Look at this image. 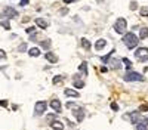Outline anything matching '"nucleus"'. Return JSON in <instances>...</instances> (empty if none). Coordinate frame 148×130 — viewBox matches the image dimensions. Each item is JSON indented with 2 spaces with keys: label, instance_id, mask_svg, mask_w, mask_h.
<instances>
[{
  "label": "nucleus",
  "instance_id": "obj_1",
  "mask_svg": "<svg viewBox=\"0 0 148 130\" xmlns=\"http://www.w3.org/2000/svg\"><path fill=\"white\" fill-rule=\"evenodd\" d=\"M123 43H125V46L127 47V49H135V47L138 46V43H139V39H138L136 34L126 33L125 35H123Z\"/></svg>",
  "mask_w": 148,
  "mask_h": 130
},
{
  "label": "nucleus",
  "instance_id": "obj_2",
  "mask_svg": "<svg viewBox=\"0 0 148 130\" xmlns=\"http://www.w3.org/2000/svg\"><path fill=\"white\" fill-rule=\"evenodd\" d=\"M126 30H127V22H126V19H125V18H119V19L116 21V24H114V31H116L117 34H125Z\"/></svg>",
  "mask_w": 148,
  "mask_h": 130
},
{
  "label": "nucleus",
  "instance_id": "obj_3",
  "mask_svg": "<svg viewBox=\"0 0 148 130\" xmlns=\"http://www.w3.org/2000/svg\"><path fill=\"white\" fill-rule=\"evenodd\" d=\"M135 56H136L138 61L141 62H147L148 61V47H139L135 52Z\"/></svg>",
  "mask_w": 148,
  "mask_h": 130
},
{
  "label": "nucleus",
  "instance_id": "obj_4",
  "mask_svg": "<svg viewBox=\"0 0 148 130\" xmlns=\"http://www.w3.org/2000/svg\"><path fill=\"white\" fill-rule=\"evenodd\" d=\"M47 108V102L46 101H39V102H36L34 105V114L39 117V115H43V112L46 111Z\"/></svg>",
  "mask_w": 148,
  "mask_h": 130
},
{
  "label": "nucleus",
  "instance_id": "obj_5",
  "mask_svg": "<svg viewBox=\"0 0 148 130\" xmlns=\"http://www.w3.org/2000/svg\"><path fill=\"white\" fill-rule=\"evenodd\" d=\"M144 77L139 73H135V71H129V73L125 76V81H142Z\"/></svg>",
  "mask_w": 148,
  "mask_h": 130
},
{
  "label": "nucleus",
  "instance_id": "obj_6",
  "mask_svg": "<svg viewBox=\"0 0 148 130\" xmlns=\"http://www.w3.org/2000/svg\"><path fill=\"white\" fill-rule=\"evenodd\" d=\"M125 118H127V120H130L133 124H138L141 121V114L138 111H135V112H130V115H125Z\"/></svg>",
  "mask_w": 148,
  "mask_h": 130
},
{
  "label": "nucleus",
  "instance_id": "obj_7",
  "mask_svg": "<svg viewBox=\"0 0 148 130\" xmlns=\"http://www.w3.org/2000/svg\"><path fill=\"white\" fill-rule=\"evenodd\" d=\"M5 16H8V18H15L16 15H18V12L14 9V7H10V6H8V7H5Z\"/></svg>",
  "mask_w": 148,
  "mask_h": 130
},
{
  "label": "nucleus",
  "instance_id": "obj_8",
  "mask_svg": "<svg viewBox=\"0 0 148 130\" xmlns=\"http://www.w3.org/2000/svg\"><path fill=\"white\" fill-rule=\"evenodd\" d=\"M49 105H51V108H52L53 111H56V112H61V108H62V105H61V102H59L58 99H52Z\"/></svg>",
  "mask_w": 148,
  "mask_h": 130
},
{
  "label": "nucleus",
  "instance_id": "obj_9",
  "mask_svg": "<svg viewBox=\"0 0 148 130\" xmlns=\"http://www.w3.org/2000/svg\"><path fill=\"white\" fill-rule=\"evenodd\" d=\"M45 58L47 59L49 62H52V64H55V62H58V56L53 53V52H46V55H45Z\"/></svg>",
  "mask_w": 148,
  "mask_h": 130
},
{
  "label": "nucleus",
  "instance_id": "obj_10",
  "mask_svg": "<svg viewBox=\"0 0 148 130\" xmlns=\"http://www.w3.org/2000/svg\"><path fill=\"white\" fill-rule=\"evenodd\" d=\"M74 115H76L77 121H83V118H84V111H83V108H77L76 111H74Z\"/></svg>",
  "mask_w": 148,
  "mask_h": 130
},
{
  "label": "nucleus",
  "instance_id": "obj_11",
  "mask_svg": "<svg viewBox=\"0 0 148 130\" xmlns=\"http://www.w3.org/2000/svg\"><path fill=\"white\" fill-rule=\"evenodd\" d=\"M105 44H107V40H104V39H99L96 43H95V49L96 50H102L104 47H105Z\"/></svg>",
  "mask_w": 148,
  "mask_h": 130
},
{
  "label": "nucleus",
  "instance_id": "obj_12",
  "mask_svg": "<svg viewBox=\"0 0 148 130\" xmlns=\"http://www.w3.org/2000/svg\"><path fill=\"white\" fill-rule=\"evenodd\" d=\"M36 24H37L40 28H47V25H49V22L45 21L43 18H36Z\"/></svg>",
  "mask_w": 148,
  "mask_h": 130
},
{
  "label": "nucleus",
  "instance_id": "obj_13",
  "mask_svg": "<svg viewBox=\"0 0 148 130\" xmlns=\"http://www.w3.org/2000/svg\"><path fill=\"white\" fill-rule=\"evenodd\" d=\"M83 86H84V81L83 80H79V76H74V87L82 89Z\"/></svg>",
  "mask_w": 148,
  "mask_h": 130
},
{
  "label": "nucleus",
  "instance_id": "obj_14",
  "mask_svg": "<svg viewBox=\"0 0 148 130\" xmlns=\"http://www.w3.org/2000/svg\"><path fill=\"white\" fill-rule=\"evenodd\" d=\"M110 65L113 67L114 69H120V68H121V61H119V59H111Z\"/></svg>",
  "mask_w": 148,
  "mask_h": 130
},
{
  "label": "nucleus",
  "instance_id": "obj_15",
  "mask_svg": "<svg viewBox=\"0 0 148 130\" xmlns=\"http://www.w3.org/2000/svg\"><path fill=\"white\" fill-rule=\"evenodd\" d=\"M51 127L53 130H64V124L61 123V121H52L51 123Z\"/></svg>",
  "mask_w": 148,
  "mask_h": 130
},
{
  "label": "nucleus",
  "instance_id": "obj_16",
  "mask_svg": "<svg viewBox=\"0 0 148 130\" xmlns=\"http://www.w3.org/2000/svg\"><path fill=\"white\" fill-rule=\"evenodd\" d=\"M65 96H73V98H79V93L76 90H73V89H65Z\"/></svg>",
  "mask_w": 148,
  "mask_h": 130
},
{
  "label": "nucleus",
  "instance_id": "obj_17",
  "mask_svg": "<svg viewBox=\"0 0 148 130\" xmlns=\"http://www.w3.org/2000/svg\"><path fill=\"white\" fill-rule=\"evenodd\" d=\"M139 39H148V28L147 27H142L139 30Z\"/></svg>",
  "mask_w": 148,
  "mask_h": 130
},
{
  "label": "nucleus",
  "instance_id": "obj_18",
  "mask_svg": "<svg viewBox=\"0 0 148 130\" xmlns=\"http://www.w3.org/2000/svg\"><path fill=\"white\" fill-rule=\"evenodd\" d=\"M28 53H30V56H33V58L36 56V58H37V56L40 55V49H39V47H33V49H30Z\"/></svg>",
  "mask_w": 148,
  "mask_h": 130
},
{
  "label": "nucleus",
  "instance_id": "obj_19",
  "mask_svg": "<svg viewBox=\"0 0 148 130\" xmlns=\"http://www.w3.org/2000/svg\"><path fill=\"white\" fill-rule=\"evenodd\" d=\"M82 47H83V49H86V50H89L90 49V42L88 39H83L82 40Z\"/></svg>",
  "mask_w": 148,
  "mask_h": 130
},
{
  "label": "nucleus",
  "instance_id": "obj_20",
  "mask_svg": "<svg viewBox=\"0 0 148 130\" xmlns=\"http://www.w3.org/2000/svg\"><path fill=\"white\" fill-rule=\"evenodd\" d=\"M79 69H80L82 73L86 76V74H88V64H86V62H82V64H80V67H79Z\"/></svg>",
  "mask_w": 148,
  "mask_h": 130
},
{
  "label": "nucleus",
  "instance_id": "obj_21",
  "mask_svg": "<svg viewBox=\"0 0 148 130\" xmlns=\"http://www.w3.org/2000/svg\"><path fill=\"white\" fill-rule=\"evenodd\" d=\"M0 25H2L5 30H10V24L8 19H3V21H0Z\"/></svg>",
  "mask_w": 148,
  "mask_h": 130
},
{
  "label": "nucleus",
  "instance_id": "obj_22",
  "mask_svg": "<svg viewBox=\"0 0 148 130\" xmlns=\"http://www.w3.org/2000/svg\"><path fill=\"white\" fill-rule=\"evenodd\" d=\"M121 62H123V64H125V65H126V68H127L129 71L132 69V62L129 61V59H127V58H123V59H121Z\"/></svg>",
  "mask_w": 148,
  "mask_h": 130
},
{
  "label": "nucleus",
  "instance_id": "obj_23",
  "mask_svg": "<svg viewBox=\"0 0 148 130\" xmlns=\"http://www.w3.org/2000/svg\"><path fill=\"white\" fill-rule=\"evenodd\" d=\"M40 46L43 47V49H46V50H47L49 47H51V40H45V42H42V43H40Z\"/></svg>",
  "mask_w": 148,
  "mask_h": 130
},
{
  "label": "nucleus",
  "instance_id": "obj_24",
  "mask_svg": "<svg viewBox=\"0 0 148 130\" xmlns=\"http://www.w3.org/2000/svg\"><path fill=\"white\" fill-rule=\"evenodd\" d=\"M142 16H148V6H142V9L139 10Z\"/></svg>",
  "mask_w": 148,
  "mask_h": 130
},
{
  "label": "nucleus",
  "instance_id": "obj_25",
  "mask_svg": "<svg viewBox=\"0 0 148 130\" xmlns=\"http://www.w3.org/2000/svg\"><path fill=\"white\" fill-rule=\"evenodd\" d=\"M113 52H114V50H113ZM113 52H111V53H113ZM111 53H108L107 56H102V58H101V61H102V62H108V61H110V58H111Z\"/></svg>",
  "mask_w": 148,
  "mask_h": 130
},
{
  "label": "nucleus",
  "instance_id": "obj_26",
  "mask_svg": "<svg viewBox=\"0 0 148 130\" xmlns=\"http://www.w3.org/2000/svg\"><path fill=\"white\" fill-rule=\"evenodd\" d=\"M61 81H62V77H61V76H56V77L53 78V84H58V83H61Z\"/></svg>",
  "mask_w": 148,
  "mask_h": 130
},
{
  "label": "nucleus",
  "instance_id": "obj_27",
  "mask_svg": "<svg viewBox=\"0 0 148 130\" xmlns=\"http://www.w3.org/2000/svg\"><path fill=\"white\" fill-rule=\"evenodd\" d=\"M27 49V44L25 43H22V44H19V47H18V50L19 52H24V50H25Z\"/></svg>",
  "mask_w": 148,
  "mask_h": 130
},
{
  "label": "nucleus",
  "instance_id": "obj_28",
  "mask_svg": "<svg viewBox=\"0 0 148 130\" xmlns=\"http://www.w3.org/2000/svg\"><path fill=\"white\" fill-rule=\"evenodd\" d=\"M136 7H138L136 2H130V10H136Z\"/></svg>",
  "mask_w": 148,
  "mask_h": 130
},
{
  "label": "nucleus",
  "instance_id": "obj_29",
  "mask_svg": "<svg viewBox=\"0 0 148 130\" xmlns=\"http://www.w3.org/2000/svg\"><path fill=\"white\" fill-rule=\"evenodd\" d=\"M136 127H138V130H147V126H144L142 123H138Z\"/></svg>",
  "mask_w": 148,
  "mask_h": 130
},
{
  "label": "nucleus",
  "instance_id": "obj_30",
  "mask_svg": "<svg viewBox=\"0 0 148 130\" xmlns=\"http://www.w3.org/2000/svg\"><path fill=\"white\" fill-rule=\"evenodd\" d=\"M6 58V53H5V50H2L0 49V59H5Z\"/></svg>",
  "mask_w": 148,
  "mask_h": 130
},
{
  "label": "nucleus",
  "instance_id": "obj_31",
  "mask_svg": "<svg viewBox=\"0 0 148 130\" xmlns=\"http://www.w3.org/2000/svg\"><path fill=\"white\" fill-rule=\"evenodd\" d=\"M111 110H114V111H117V110H119V106H117V103H111Z\"/></svg>",
  "mask_w": 148,
  "mask_h": 130
},
{
  "label": "nucleus",
  "instance_id": "obj_32",
  "mask_svg": "<svg viewBox=\"0 0 148 130\" xmlns=\"http://www.w3.org/2000/svg\"><path fill=\"white\" fill-rule=\"evenodd\" d=\"M34 31H36V28H34V27H30V28H27V33H30V34H31V33H34Z\"/></svg>",
  "mask_w": 148,
  "mask_h": 130
},
{
  "label": "nucleus",
  "instance_id": "obj_33",
  "mask_svg": "<svg viewBox=\"0 0 148 130\" xmlns=\"http://www.w3.org/2000/svg\"><path fill=\"white\" fill-rule=\"evenodd\" d=\"M67 12H68V9H67V7H64L62 10H61V15H65V14H67Z\"/></svg>",
  "mask_w": 148,
  "mask_h": 130
},
{
  "label": "nucleus",
  "instance_id": "obj_34",
  "mask_svg": "<svg viewBox=\"0 0 148 130\" xmlns=\"http://www.w3.org/2000/svg\"><path fill=\"white\" fill-rule=\"evenodd\" d=\"M28 3V0H21V6H25Z\"/></svg>",
  "mask_w": 148,
  "mask_h": 130
},
{
  "label": "nucleus",
  "instance_id": "obj_35",
  "mask_svg": "<svg viewBox=\"0 0 148 130\" xmlns=\"http://www.w3.org/2000/svg\"><path fill=\"white\" fill-rule=\"evenodd\" d=\"M0 105H2V106H8V102L6 101H0Z\"/></svg>",
  "mask_w": 148,
  "mask_h": 130
},
{
  "label": "nucleus",
  "instance_id": "obj_36",
  "mask_svg": "<svg viewBox=\"0 0 148 130\" xmlns=\"http://www.w3.org/2000/svg\"><path fill=\"white\" fill-rule=\"evenodd\" d=\"M141 110H142V111H147V110H148V106H145V105H142V106H141Z\"/></svg>",
  "mask_w": 148,
  "mask_h": 130
},
{
  "label": "nucleus",
  "instance_id": "obj_37",
  "mask_svg": "<svg viewBox=\"0 0 148 130\" xmlns=\"http://www.w3.org/2000/svg\"><path fill=\"white\" fill-rule=\"evenodd\" d=\"M74 0H64V3H73Z\"/></svg>",
  "mask_w": 148,
  "mask_h": 130
}]
</instances>
